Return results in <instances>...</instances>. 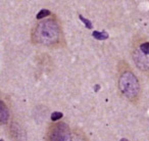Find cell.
<instances>
[{
	"label": "cell",
	"instance_id": "obj_1",
	"mask_svg": "<svg viewBox=\"0 0 149 141\" xmlns=\"http://www.w3.org/2000/svg\"><path fill=\"white\" fill-rule=\"evenodd\" d=\"M118 84L122 93L130 99H135L139 95L140 85L138 79L132 72H125L120 76Z\"/></svg>",
	"mask_w": 149,
	"mask_h": 141
},
{
	"label": "cell",
	"instance_id": "obj_5",
	"mask_svg": "<svg viewBox=\"0 0 149 141\" xmlns=\"http://www.w3.org/2000/svg\"><path fill=\"white\" fill-rule=\"evenodd\" d=\"M9 118V112L6 104L0 100V124H5L7 123Z\"/></svg>",
	"mask_w": 149,
	"mask_h": 141
},
{
	"label": "cell",
	"instance_id": "obj_12",
	"mask_svg": "<svg viewBox=\"0 0 149 141\" xmlns=\"http://www.w3.org/2000/svg\"><path fill=\"white\" fill-rule=\"evenodd\" d=\"M120 141H129L128 139H126V138H123V139H120Z\"/></svg>",
	"mask_w": 149,
	"mask_h": 141
},
{
	"label": "cell",
	"instance_id": "obj_6",
	"mask_svg": "<svg viewBox=\"0 0 149 141\" xmlns=\"http://www.w3.org/2000/svg\"><path fill=\"white\" fill-rule=\"evenodd\" d=\"M92 36L97 40H106L109 37L108 33H106V32H104V31H102V32L94 31L93 33H92Z\"/></svg>",
	"mask_w": 149,
	"mask_h": 141
},
{
	"label": "cell",
	"instance_id": "obj_13",
	"mask_svg": "<svg viewBox=\"0 0 149 141\" xmlns=\"http://www.w3.org/2000/svg\"><path fill=\"white\" fill-rule=\"evenodd\" d=\"M0 141H4V140H3V139H0Z\"/></svg>",
	"mask_w": 149,
	"mask_h": 141
},
{
	"label": "cell",
	"instance_id": "obj_10",
	"mask_svg": "<svg viewBox=\"0 0 149 141\" xmlns=\"http://www.w3.org/2000/svg\"><path fill=\"white\" fill-rule=\"evenodd\" d=\"M79 17H80V20H81V22H83V23L85 24V26H86V28H87V29H92V28H93V25H92V23L88 19L84 17L83 15H79Z\"/></svg>",
	"mask_w": 149,
	"mask_h": 141
},
{
	"label": "cell",
	"instance_id": "obj_11",
	"mask_svg": "<svg viewBox=\"0 0 149 141\" xmlns=\"http://www.w3.org/2000/svg\"><path fill=\"white\" fill-rule=\"evenodd\" d=\"M99 89H100V86L99 85H96L95 86V91H98Z\"/></svg>",
	"mask_w": 149,
	"mask_h": 141
},
{
	"label": "cell",
	"instance_id": "obj_4",
	"mask_svg": "<svg viewBox=\"0 0 149 141\" xmlns=\"http://www.w3.org/2000/svg\"><path fill=\"white\" fill-rule=\"evenodd\" d=\"M134 59L137 66L141 70H148L149 68V57L148 55H145L141 51H136L134 53Z\"/></svg>",
	"mask_w": 149,
	"mask_h": 141
},
{
	"label": "cell",
	"instance_id": "obj_9",
	"mask_svg": "<svg viewBox=\"0 0 149 141\" xmlns=\"http://www.w3.org/2000/svg\"><path fill=\"white\" fill-rule=\"evenodd\" d=\"M62 117H63V114H62V112H53L51 114V121L55 122V121L60 120Z\"/></svg>",
	"mask_w": 149,
	"mask_h": 141
},
{
	"label": "cell",
	"instance_id": "obj_8",
	"mask_svg": "<svg viewBox=\"0 0 149 141\" xmlns=\"http://www.w3.org/2000/svg\"><path fill=\"white\" fill-rule=\"evenodd\" d=\"M140 51L145 55H149V42H144L140 45Z\"/></svg>",
	"mask_w": 149,
	"mask_h": 141
},
{
	"label": "cell",
	"instance_id": "obj_2",
	"mask_svg": "<svg viewBox=\"0 0 149 141\" xmlns=\"http://www.w3.org/2000/svg\"><path fill=\"white\" fill-rule=\"evenodd\" d=\"M58 33L59 31H58L57 24L53 21H47L38 26L36 36L40 42L50 44L57 40Z\"/></svg>",
	"mask_w": 149,
	"mask_h": 141
},
{
	"label": "cell",
	"instance_id": "obj_3",
	"mask_svg": "<svg viewBox=\"0 0 149 141\" xmlns=\"http://www.w3.org/2000/svg\"><path fill=\"white\" fill-rule=\"evenodd\" d=\"M50 141H74L68 126L64 123L53 125L49 132Z\"/></svg>",
	"mask_w": 149,
	"mask_h": 141
},
{
	"label": "cell",
	"instance_id": "obj_7",
	"mask_svg": "<svg viewBox=\"0 0 149 141\" xmlns=\"http://www.w3.org/2000/svg\"><path fill=\"white\" fill-rule=\"evenodd\" d=\"M50 13H50V10H48V9H41V10L37 13L36 17H37V20H42V19H44V17L50 15Z\"/></svg>",
	"mask_w": 149,
	"mask_h": 141
}]
</instances>
